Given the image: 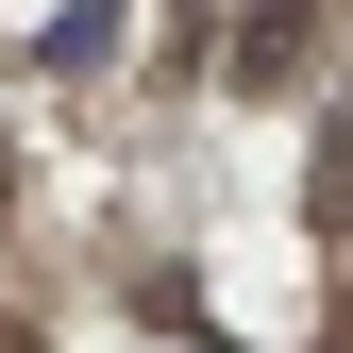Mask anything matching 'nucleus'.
Returning a JSON list of instances; mask_svg holds the SVG:
<instances>
[{
	"label": "nucleus",
	"mask_w": 353,
	"mask_h": 353,
	"mask_svg": "<svg viewBox=\"0 0 353 353\" xmlns=\"http://www.w3.org/2000/svg\"><path fill=\"white\" fill-rule=\"evenodd\" d=\"M303 34L320 0H236V84H303Z\"/></svg>",
	"instance_id": "nucleus-1"
}]
</instances>
